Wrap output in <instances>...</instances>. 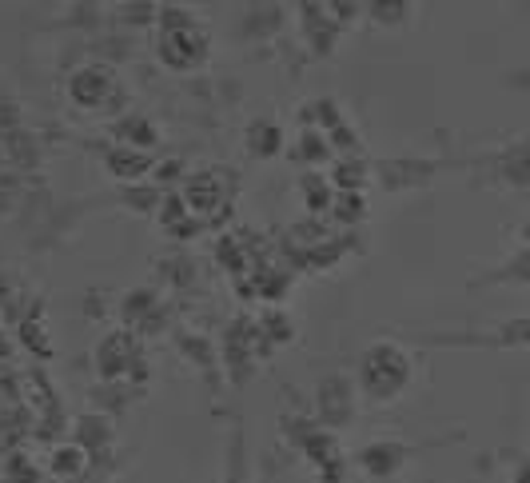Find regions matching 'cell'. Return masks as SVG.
Listing matches in <instances>:
<instances>
[{
	"label": "cell",
	"instance_id": "6da1fadb",
	"mask_svg": "<svg viewBox=\"0 0 530 483\" xmlns=\"http://www.w3.org/2000/svg\"><path fill=\"white\" fill-rule=\"evenodd\" d=\"M359 388L371 404H395L411 388V360L395 344H375L359 360Z\"/></svg>",
	"mask_w": 530,
	"mask_h": 483
},
{
	"label": "cell",
	"instance_id": "7a4b0ae2",
	"mask_svg": "<svg viewBox=\"0 0 530 483\" xmlns=\"http://www.w3.org/2000/svg\"><path fill=\"white\" fill-rule=\"evenodd\" d=\"M315 416L327 432H339L355 420V396H351V384L347 376H327L319 388H315Z\"/></svg>",
	"mask_w": 530,
	"mask_h": 483
},
{
	"label": "cell",
	"instance_id": "3957f363",
	"mask_svg": "<svg viewBox=\"0 0 530 483\" xmlns=\"http://www.w3.org/2000/svg\"><path fill=\"white\" fill-rule=\"evenodd\" d=\"M407 464H411V448L399 440H375V444L359 448V456H355V468L367 480H395Z\"/></svg>",
	"mask_w": 530,
	"mask_h": 483
},
{
	"label": "cell",
	"instance_id": "277c9868",
	"mask_svg": "<svg viewBox=\"0 0 530 483\" xmlns=\"http://www.w3.org/2000/svg\"><path fill=\"white\" fill-rule=\"evenodd\" d=\"M72 444H80L92 460L104 452V448H112V424L104 420V416H80L76 420V440Z\"/></svg>",
	"mask_w": 530,
	"mask_h": 483
},
{
	"label": "cell",
	"instance_id": "5b68a950",
	"mask_svg": "<svg viewBox=\"0 0 530 483\" xmlns=\"http://www.w3.org/2000/svg\"><path fill=\"white\" fill-rule=\"evenodd\" d=\"M48 472L52 476H60V480H80L84 472H88V452L80 448V444H64V448H56L52 452V460H48Z\"/></svg>",
	"mask_w": 530,
	"mask_h": 483
}]
</instances>
